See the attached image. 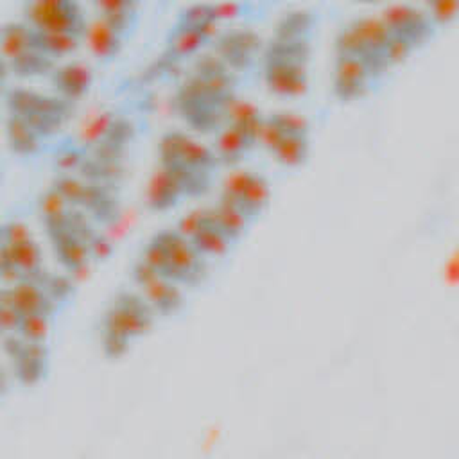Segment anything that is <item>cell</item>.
I'll list each match as a JSON object with an SVG mask.
<instances>
[{
    "mask_svg": "<svg viewBox=\"0 0 459 459\" xmlns=\"http://www.w3.org/2000/svg\"><path fill=\"white\" fill-rule=\"evenodd\" d=\"M4 351L20 384L34 385L45 378L48 369V348L45 342H29L18 333H9L4 337Z\"/></svg>",
    "mask_w": 459,
    "mask_h": 459,
    "instance_id": "52a82bcc",
    "label": "cell"
},
{
    "mask_svg": "<svg viewBox=\"0 0 459 459\" xmlns=\"http://www.w3.org/2000/svg\"><path fill=\"white\" fill-rule=\"evenodd\" d=\"M271 199V185L269 179L264 174L253 172L242 195L238 197L237 206L246 213V217L251 221L255 219Z\"/></svg>",
    "mask_w": 459,
    "mask_h": 459,
    "instance_id": "4316f807",
    "label": "cell"
},
{
    "mask_svg": "<svg viewBox=\"0 0 459 459\" xmlns=\"http://www.w3.org/2000/svg\"><path fill=\"white\" fill-rule=\"evenodd\" d=\"M316 23V13L307 7H298L283 13L274 25V38H310Z\"/></svg>",
    "mask_w": 459,
    "mask_h": 459,
    "instance_id": "d4e9b609",
    "label": "cell"
},
{
    "mask_svg": "<svg viewBox=\"0 0 459 459\" xmlns=\"http://www.w3.org/2000/svg\"><path fill=\"white\" fill-rule=\"evenodd\" d=\"M378 16L387 25L391 34L402 36L409 39L412 45L425 41L434 30V23L427 14V11L412 4H405V2L389 4L382 9Z\"/></svg>",
    "mask_w": 459,
    "mask_h": 459,
    "instance_id": "30bf717a",
    "label": "cell"
},
{
    "mask_svg": "<svg viewBox=\"0 0 459 459\" xmlns=\"http://www.w3.org/2000/svg\"><path fill=\"white\" fill-rule=\"evenodd\" d=\"M4 97L9 115L23 118L41 138L57 133L72 115V102L59 95H48L30 88H7Z\"/></svg>",
    "mask_w": 459,
    "mask_h": 459,
    "instance_id": "7a4b0ae2",
    "label": "cell"
},
{
    "mask_svg": "<svg viewBox=\"0 0 459 459\" xmlns=\"http://www.w3.org/2000/svg\"><path fill=\"white\" fill-rule=\"evenodd\" d=\"M427 14L430 16L432 23H446L457 16L459 2L457 0H436L427 4Z\"/></svg>",
    "mask_w": 459,
    "mask_h": 459,
    "instance_id": "ab89813d",
    "label": "cell"
},
{
    "mask_svg": "<svg viewBox=\"0 0 459 459\" xmlns=\"http://www.w3.org/2000/svg\"><path fill=\"white\" fill-rule=\"evenodd\" d=\"M154 310L138 292L120 290L102 319V330L127 341L143 335L154 323Z\"/></svg>",
    "mask_w": 459,
    "mask_h": 459,
    "instance_id": "3957f363",
    "label": "cell"
},
{
    "mask_svg": "<svg viewBox=\"0 0 459 459\" xmlns=\"http://www.w3.org/2000/svg\"><path fill=\"white\" fill-rule=\"evenodd\" d=\"M251 147L255 145L237 127L230 124H224L222 127H219L215 134V142L212 145L221 163H237L238 160L244 158V154Z\"/></svg>",
    "mask_w": 459,
    "mask_h": 459,
    "instance_id": "603a6c76",
    "label": "cell"
},
{
    "mask_svg": "<svg viewBox=\"0 0 459 459\" xmlns=\"http://www.w3.org/2000/svg\"><path fill=\"white\" fill-rule=\"evenodd\" d=\"M283 136H285V133H283L281 126L278 124V120L274 118V115L273 113L264 115V120H262L260 131H258V142L264 147H267L269 151H274Z\"/></svg>",
    "mask_w": 459,
    "mask_h": 459,
    "instance_id": "f35d334b",
    "label": "cell"
},
{
    "mask_svg": "<svg viewBox=\"0 0 459 459\" xmlns=\"http://www.w3.org/2000/svg\"><path fill=\"white\" fill-rule=\"evenodd\" d=\"M192 70L197 74H217V72H228L231 68L213 50H210L195 57Z\"/></svg>",
    "mask_w": 459,
    "mask_h": 459,
    "instance_id": "ee69618b",
    "label": "cell"
},
{
    "mask_svg": "<svg viewBox=\"0 0 459 459\" xmlns=\"http://www.w3.org/2000/svg\"><path fill=\"white\" fill-rule=\"evenodd\" d=\"M206 215H208V208H194L179 217L176 230L190 240L194 237V233L204 224Z\"/></svg>",
    "mask_w": 459,
    "mask_h": 459,
    "instance_id": "60d3db41",
    "label": "cell"
},
{
    "mask_svg": "<svg viewBox=\"0 0 459 459\" xmlns=\"http://www.w3.org/2000/svg\"><path fill=\"white\" fill-rule=\"evenodd\" d=\"M32 238L30 228L22 221H7L0 224V244H14Z\"/></svg>",
    "mask_w": 459,
    "mask_h": 459,
    "instance_id": "b9f144b4",
    "label": "cell"
},
{
    "mask_svg": "<svg viewBox=\"0 0 459 459\" xmlns=\"http://www.w3.org/2000/svg\"><path fill=\"white\" fill-rule=\"evenodd\" d=\"M7 74H9V66L7 61L0 56V93H5V81H7Z\"/></svg>",
    "mask_w": 459,
    "mask_h": 459,
    "instance_id": "c3c4849f",
    "label": "cell"
},
{
    "mask_svg": "<svg viewBox=\"0 0 459 459\" xmlns=\"http://www.w3.org/2000/svg\"><path fill=\"white\" fill-rule=\"evenodd\" d=\"M160 165L179 163L192 169L212 172L221 161L215 151L190 136L181 129H169L160 136L158 143Z\"/></svg>",
    "mask_w": 459,
    "mask_h": 459,
    "instance_id": "8992f818",
    "label": "cell"
},
{
    "mask_svg": "<svg viewBox=\"0 0 459 459\" xmlns=\"http://www.w3.org/2000/svg\"><path fill=\"white\" fill-rule=\"evenodd\" d=\"M56 167L59 172H72L74 169H79L82 160L86 158V151L81 145L75 143H65L56 151Z\"/></svg>",
    "mask_w": 459,
    "mask_h": 459,
    "instance_id": "8d00e7d4",
    "label": "cell"
},
{
    "mask_svg": "<svg viewBox=\"0 0 459 459\" xmlns=\"http://www.w3.org/2000/svg\"><path fill=\"white\" fill-rule=\"evenodd\" d=\"M264 77L269 90L278 95H303L308 88L307 63L264 61Z\"/></svg>",
    "mask_w": 459,
    "mask_h": 459,
    "instance_id": "5bb4252c",
    "label": "cell"
},
{
    "mask_svg": "<svg viewBox=\"0 0 459 459\" xmlns=\"http://www.w3.org/2000/svg\"><path fill=\"white\" fill-rule=\"evenodd\" d=\"M0 305L16 310L22 317L30 314L52 316L57 308V305L45 292L41 280H23L7 287H0Z\"/></svg>",
    "mask_w": 459,
    "mask_h": 459,
    "instance_id": "8fae6325",
    "label": "cell"
},
{
    "mask_svg": "<svg viewBox=\"0 0 459 459\" xmlns=\"http://www.w3.org/2000/svg\"><path fill=\"white\" fill-rule=\"evenodd\" d=\"M131 274H133V280L142 289V296L152 307L154 312L167 316V314H174L183 305V294L178 283L156 273L143 260H136Z\"/></svg>",
    "mask_w": 459,
    "mask_h": 459,
    "instance_id": "9c48e42d",
    "label": "cell"
},
{
    "mask_svg": "<svg viewBox=\"0 0 459 459\" xmlns=\"http://www.w3.org/2000/svg\"><path fill=\"white\" fill-rule=\"evenodd\" d=\"M41 285L56 305L65 303L68 299V296L72 294V290H74L72 280L68 276H63V274H48L47 273L41 278Z\"/></svg>",
    "mask_w": 459,
    "mask_h": 459,
    "instance_id": "d590c367",
    "label": "cell"
},
{
    "mask_svg": "<svg viewBox=\"0 0 459 459\" xmlns=\"http://www.w3.org/2000/svg\"><path fill=\"white\" fill-rule=\"evenodd\" d=\"M97 14L102 16L122 38H127L138 23V4L133 0H97Z\"/></svg>",
    "mask_w": 459,
    "mask_h": 459,
    "instance_id": "d6986e66",
    "label": "cell"
},
{
    "mask_svg": "<svg viewBox=\"0 0 459 459\" xmlns=\"http://www.w3.org/2000/svg\"><path fill=\"white\" fill-rule=\"evenodd\" d=\"M32 47H38L36 32L25 20H11L0 25V56L5 61L14 59Z\"/></svg>",
    "mask_w": 459,
    "mask_h": 459,
    "instance_id": "e0dca14e",
    "label": "cell"
},
{
    "mask_svg": "<svg viewBox=\"0 0 459 459\" xmlns=\"http://www.w3.org/2000/svg\"><path fill=\"white\" fill-rule=\"evenodd\" d=\"M414 48V45L402 38V36H396V34H391L385 48H384V57L387 61V65H394V63H400L411 50Z\"/></svg>",
    "mask_w": 459,
    "mask_h": 459,
    "instance_id": "7bdbcfd3",
    "label": "cell"
},
{
    "mask_svg": "<svg viewBox=\"0 0 459 459\" xmlns=\"http://www.w3.org/2000/svg\"><path fill=\"white\" fill-rule=\"evenodd\" d=\"M308 147L310 143L307 134H285L273 151V154L280 163L287 167H296L307 160Z\"/></svg>",
    "mask_w": 459,
    "mask_h": 459,
    "instance_id": "d6a6232c",
    "label": "cell"
},
{
    "mask_svg": "<svg viewBox=\"0 0 459 459\" xmlns=\"http://www.w3.org/2000/svg\"><path fill=\"white\" fill-rule=\"evenodd\" d=\"M50 317L52 316H45V314L23 316L14 333H18L22 339L29 342H45L50 333Z\"/></svg>",
    "mask_w": 459,
    "mask_h": 459,
    "instance_id": "836d02e7",
    "label": "cell"
},
{
    "mask_svg": "<svg viewBox=\"0 0 459 459\" xmlns=\"http://www.w3.org/2000/svg\"><path fill=\"white\" fill-rule=\"evenodd\" d=\"M74 206L52 186H48L41 195H39V212L43 219L57 217L66 212H70Z\"/></svg>",
    "mask_w": 459,
    "mask_h": 459,
    "instance_id": "e575fe53",
    "label": "cell"
},
{
    "mask_svg": "<svg viewBox=\"0 0 459 459\" xmlns=\"http://www.w3.org/2000/svg\"><path fill=\"white\" fill-rule=\"evenodd\" d=\"M235 99L224 100L217 97L210 90L206 79L192 70L178 84L174 102L181 117L192 127L199 131H215L226 124V111Z\"/></svg>",
    "mask_w": 459,
    "mask_h": 459,
    "instance_id": "6da1fadb",
    "label": "cell"
},
{
    "mask_svg": "<svg viewBox=\"0 0 459 459\" xmlns=\"http://www.w3.org/2000/svg\"><path fill=\"white\" fill-rule=\"evenodd\" d=\"M95 72L90 63L82 59H72L63 65H56L50 72V82L59 97L74 102L88 93L93 84Z\"/></svg>",
    "mask_w": 459,
    "mask_h": 459,
    "instance_id": "4fadbf2b",
    "label": "cell"
},
{
    "mask_svg": "<svg viewBox=\"0 0 459 459\" xmlns=\"http://www.w3.org/2000/svg\"><path fill=\"white\" fill-rule=\"evenodd\" d=\"M348 25L360 38V41L366 45L368 50L384 56V48L391 38V30L387 29V25L382 22L380 16L360 14L351 18Z\"/></svg>",
    "mask_w": 459,
    "mask_h": 459,
    "instance_id": "44dd1931",
    "label": "cell"
},
{
    "mask_svg": "<svg viewBox=\"0 0 459 459\" xmlns=\"http://www.w3.org/2000/svg\"><path fill=\"white\" fill-rule=\"evenodd\" d=\"M129 342L127 339L124 337H118V335H109V333H102V350L108 357L111 359H118L122 357L127 348H129Z\"/></svg>",
    "mask_w": 459,
    "mask_h": 459,
    "instance_id": "f6af8a7d",
    "label": "cell"
},
{
    "mask_svg": "<svg viewBox=\"0 0 459 459\" xmlns=\"http://www.w3.org/2000/svg\"><path fill=\"white\" fill-rule=\"evenodd\" d=\"M190 242L195 246V249L201 255H224L230 249L233 240L217 226L215 217H213V208L208 206L206 221L194 233Z\"/></svg>",
    "mask_w": 459,
    "mask_h": 459,
    "instance_id": "cb8c5ba5",
    "label": "cell"
},
{
    "mask_svg": "<svg viewBox=\"0 0 459 459\" xmlns=\"http://www.w3.org/2000/svg\"><path fill=\"white\" fill-rule=\"evenodd\" d=\"M262 38L247 27H231L213 36V52L233 70H249L256 63Z\"/></svg>",
    "mask_w": 459,
    "mask_h": 459,
    "instance_id": "ba28073f",
    "label": "cell"
},
{
    "mask_svg": "<svg viewBox=\"0 0 459 459\" xmlns=\"http://www.w3.org/2000/svg\"><path fill=\"white\" fill-rule=\"evenodd\" d=\"M23 20L39 30L68 32L82 38L88 16L75 0H32L23 5Z\"/></svg>",
    "mask_w": 459,
    "mask_h": 459,
    "instance_id": "277c9868",
    "label": "cell"
},
{
    "mask_svg": "<svg viewBox=\"0 0 459 459\" xmlns=\"http://www.w3.org/2000/svg\"><path fill=\"white\" fill-rule=\"evenodd\" d=\"M213 208V217H215V222L217 226L231 238V240H237L247 228L249 224V219L246 217V213L235 206L233 203H228L224 199H219L215 203Z\"/></svg>",
    "mask_w": 459,
    "mask_h": 459,
    "instance_id": "f546056e",
    "label": "cell"
},
{
    "mask_svg": "<svg viewBox=\"0 0 459 459\" xmlns=\"http://www.w3.org/2000/svg\"><path fill=\"white\" fill-rule=\"evenodd\" d=\"M375 79L371 68L355 56H335L333 61V93L342 99L350 100L360 97L368 91Z\"/></svg>",
    "mask_w": 459,
    "mask_h": 459,
    "instance_id": "7c38bea8",
    "label": "cell"
},
{
    "mask_svg": "<svg viewBox=\"0 0 459 459\" xmlns=\"http://www.w3.org/2000/svg\"><path fill=\"white\" fill-rule=\"evenodd\" d=\"M5 387H7V378H5V373H4V369L0 366V394L5 391Z\"/></svg>",
    "mask_w": 459,
    "mask_h": 459,
    "instance_id": "681fc988",
    "label": "cell"
},
{
    "mask_svg": "<svg viewBox=\"0 0 459 459\" xmlns=\"http://www.w3.org/2000/svg\"><path fill=\"white\" fill-rule=\"evenodd\" d=\"M310 56V38H271L264 48V61L307 63Z\"/></svg>",
    "mask_w": 459,
    "mask_h": 459,
    "instance_id": "484cf974",
    "label": "cell"
},
{
    "mask_svg": "<svg viewBox=\"0 0 459 459\" xmlns=\"http://www.w3.org/2000/svg\"><path fill=\"white\" fill-rule=\"evenodd\" d=\"M161 167H165L172 174V178L179 183L185 195H199L210 188L212 172L192 169V167L179 165V163H170V165H161Z\"/></svg>",
    "mask_w": 459,
    "mask_h": 459,
    "instance_id": "f1b7e54d",
    "label": "cell"
},
{
    "mask_svg": "<svg viewBox=\"0 0 459 459\" xmlns=\"http://www.w3.org/2000/svg\"><path fill=\"white\" fill-rule=\"evenodd\" d=\"M88 249H90V258L104 260L113 253V242L106 235L95 233L88 242Z\"/></svg>",
    "mask_w": 459,
    "mask_h": 459,
    "instance_id": "bcb514c9",
    "label": "cell"
},
{
    "mask_svg": "<svg viewBox=\"0 0 459 459\" xmlns=\"http://www.w3.org/2000/svg\"><path fill=\"white\" fill-rule=\"evenodd\" d=\"M213 9H215L217 20L235 18V16H240L246 11V4L233 2V0H230V2H217V4H213Z\"/></svg>",
    "mask_w": 459,
    "mask_h": 459,
    "instance_id": "7dc6e473",
    "label": "cell"
},
{
    "mask_svg": "<svg viewBox=\"0 0 459 459\" xmlns=\"http://www.w3.org/2000/svg\"><path fill=\"white\" fill-rule=\"evenodd\" d=\"M213 36L208 34L206 30L201 29H192V27H181V25H172L170 30L167 32V47L163 57L169 61L183 59L190 54H194L197 48H201L208 39Z\"/></svg>",
    "mask_w": 459,
    "mask_h": 459,
    "instance_id": "ac0fdd59",
    "label": "cell"
},
{
    "mask_svg": "<svg viewBox=\"0 0 459 459\" xmlns=\"http://www.w3.org/2000/svg\"><path fill=\"white\" fill-rule=\"evenodd\" d=\"M185 195L179 183L172 178V174L165 167H158L147 183L145 203L151 210H167L178 203V199Z\"/></svg>",
    "mask_w": 459,
    "mask_h": 459,
    "instance_id": "2e32d148",
    "label": "cell"
},
{
    "mask_svg": "<svg viewBox=\"0 0 459 459\" xmlns=\"http://www.w3.org/2000/svg\"><path fill=\"white\" fill-rule=\"evenodd\" d=\"M82 38L86 39L91 54L100 61L113 59L120 52L124 41V38L99 14L88 20Z\"/></svg>",
    "mask_w": 459,
    "mask_h": 459,
    "instance_id": "9a60e30c",
    "label": "cell"
},
{
    "mask_svg": "<svg viewBox=\"0 0 459 459\" xmlns=\"http://www.w3.org/2000/svg\"><path fill=\"white\" fill-rule=\"evenodd\" d=\"M7 66H9V72L20 77H32V75L50 74L52 68L56 66V61L39 47H32L23 54L16 56L14 59L7 61Z\"/></svg>",
    "mask_w": 459,
    "mask_h": 459,
    "instance_id": "83f0119b",
    "label": "cell"
},
{
    "mask_svg": "<svg viewBox=\"0 0 459 459\" xmlns=\"http://www.w3.org/2000/svg\"><path fill=\"white\" fill-rule=\"evenodd\" d=\"M152 238L165 251L163 276L176 283H197L204 273L203 255L178 230H161Z\"/></svg>",
    "mask_w": 459,
    "mask_h": 459,
    "instance_id": "5b68a950",
    "label": "cell"
},
{
    "mask_svg": "<svg viewBox=\"0 0 459 459\" xmlns=\"http://www.w3.org/2000/svg\"><path fill=\"white\" fill-rule=\"evenodd\" d=\"M262 120H264V115L260 108L251 100L235 99L226 111V124L237 127L253 145H256L258 142V131H260Z\"/></svg>",
    "mask_w": 459,
    "mask_h": 459,
    "instance_id": "ffe728a7",
    "label": "cell"
},
{
    "mask_svg": "<svg viewBox=\"0 0 459 459\" xmlns=\"http://www.w3.org/2000/svg\"><path fill=\"white\" fill-rule=\"evenodd\" d=\"M34 32H36L38 47L54 59L74 52L82 39L68 32H54V30H39V29H34Z\"/></svg>",
    "mask_w": 459,
    "mask_h": 459,
    "instance_id": "1f68e13d",
    "label": "cell"
},
{
    "mask_svg": "<svg viewBox=\"0 0 459 459\" xmlns=\"http://www.w3.org/2000/svg\"><path fill=\"white\" fill-rule=\"evenodd\" d=\"M215 23H217V16H215L213 4H206V2H203V4L197 2V4L186 5L185 9L179 11L178 20H176V25L201 29L212 36L217 34Z\"/></svg>",
    "mask_w": 459,
    "mask_h": 459,
    "instance_id": "4dcf8cb0",
    "label": "cell"
},
{
    "mask_svg": "<svg viewBox=\"0 0 459 459\" xmlns=\"http://www.w3.org/2000/svg\"><path fill=\"white\" fill-rule=\"evenodd\" d=\"M278 124L281 126L285 134H307L310 129V122L305 115H299L296 111H274L273 113Z\"/></svg>",
    "mask_w": 459,
    "mask_h": 459,
    "instance_id": "74e56055",
    "label": "cell"
},
{
    "mask_svg": "<svg viewBox=\"0 0 459 459\" xmlns=\"http://www.w3.org/2000/svg\"><path fill=\"white\" fill-rule=\"evenodd\" d=\"M5 136L13 152L22 156H32L41 149L43 138L20 117L7 115Z\"/></svg>",
    "mask_w": 459,
    "mask_h": 459,
    "instance_id": "7402d4cb",
    "label": "cell"
}]
</instances>
